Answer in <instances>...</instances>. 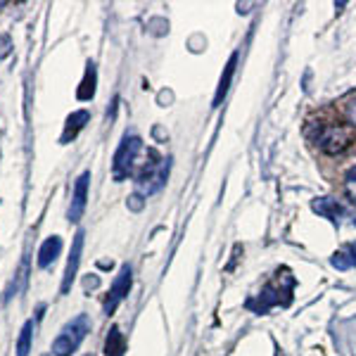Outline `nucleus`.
Here are the masks:
<instances>
[{"label": "nucleus", "mask_w": 356, "mask_h": 356, "mask_svg": "<svg viewBox=\"0 0 356 356\" xmlns=\"http://www.w3.org/2000/svg\"><path fill=\"white\" fill-rule=\"evenodd\" d=\"M90 333V318L86 314H79L76 318H71L62 328V333L55 338L53 342V354L55 356H71L79 349V344L86 340V335Z\"/></svg>", "instance_id": "1"}, {"label": "nucleus", "mask_w": 356, "mask_h": 356, "mask_svg": "<svg viewBox=\"0 0 356 356\" xmlns=\"http://www.w3.org/2000/svg\"><path fill=\"white\" fill-rule=\"evenodd\" d=\"M140 150H142V140L136 138V136H131V138L126 136V138L121 140L119 150H116V155H114V178L116 181L134 174V166H136V160H138Z\"/></svg>", "instance_id": "2"}, {"label": "nucleus", "mask_w": 356, "mask_h": 356, "mask_svg": "<svg viewBox=\"0 0 356 356\" xmlns=\"http://www.w3.org/2000/svg\"><path fill=\"white\" fill-rule=\"evenodd\" d=\"M169 166H171V160H160V162L147 164L145 169H142L140 178H138V192L140 195H152V192L160 190V188L166 183Z\"/></svg>", "instance_id": "3"}, {"label": "nucleus", "mask_w": 356, "mask_h": 356, "mask_svg": "<svg viewBox=\"0 0 356 356\" xmlns=\"http://www.w3.org/2000/svg\"><path fill=\"white\" fill-rule=\"evenodd\" d=\"M349 142H352V131L344 129V126H328L318 136V147L325 155H340V152L347 150Z\"/></svg>", "instance_id": "4"}, {"label": "nucleus", "mask_w": 356, "mask_h": 356, "mask_svg": "<svg viewBox=\"0 0 356 356\" xmlns=\"http://www.w3.org/2000/svg\"><path fill=\"white\" fill-rule=\"evenodd\" d=\"M131 283H134V271H131V266L126 264V266H121L119 276H116L114 283H112L110 297H107V302H105V314H107V316H110V314H114L116 307H119V304L126 299V294H129V290H131Z\"/></svg>", "instance_id": "5"}, {"label": "nucleus", "mask_w": 356, "mask_h": 356, "mask_svg": "<svg viewBox=\"0 0 356 356\" xmlns=\"http://www.w3.org/2000/svg\"><path fill=\"white\" fill-rule=\"evenodd\" d=\"M88 186H90V171H84L74 183V195H71V205H69V221H79L86 212V202H88Z\"/></svg>", "instance_id": "6"}, {"label": "nucleus", "mask_w": 356, "mask_h": 356, "mask_svg": "<svg viewBox=\"0 0 356 356\" xmlns=\"http://www.w3.org/2000/svg\"><path fill=\"white\" fill-rule=\"evenodd\" d=\"M84 238H86L84 231H79L74 236V245H71V252H69V259H67V268H64L62 288H60V292H62V294H69L71 283H74V278H76V271H79L81 252H84Z\"/></svg>", "instance_id": "7"}, {"label": "nucleus", "mask_w": 356, "mask_h": 356, "mask_svg": "<svg viewBox=\"0 0 356 356\" xmlns=\"http://www.w3.org/2000/svg\"><path fill=\"white\" fill-rule=\"evenodd\" d=\"M238 58H240V55L233 53L231 60H228V64H226V69H223L221 81H218V88H216V95H214V107H221L223 98H226L228 90H231V81H233V74H236V67H238Z\"/></svg>", "instance_id": "8"}, {"label": "nucleus", "mask_w": 356, "mask_h": 356, "mask_svg": "<svg viewBox=\"0 0 356 356\" xmlns=\"http://www.w3.org/2000/svg\"><path fill=\"white\" fill-rule=\"evenodd\" d=\"M312 209L318 214V216L328 218V221H333L335 226L340 223V216H342V207L338 205V202L333 200V197H316V200L312 202Z\"/></svg>", "instance_id": "9"}, {"label": "nucleus", "mask_w": 356, "mask_h": 356, "mask_svg": "<svg viewBox=\"0 0 356 356\" xmlns=\"http://www.w3.org/2000/svg\"><path fill=\"white\" fill-rule=\"evenodd\" d=\"M60 252H62V238L60 236H53L48 238V240L40 245L38 249V266L40 268H48L50 264L55 262V259L60 257Z\"/></svg>", "instance_id": "10"}, {"label": "nucleus", "mask_w": 356, "mask_h": 356, "mask_svg": "<svg viewBox=\"0 0 356 356\" xmlns=\"http://www.w3.org/2000/svg\"><path fill=\"white\" fill-rule=\"evenodd\" d=\"M90 121V112L88 110H79L74 112V114L67 116V124H64V134H62V142H69V138H76V134H79L81 129H84L86 124Z\"/></svg>", "instance_id": "11"}, {"label": "nucleus", "mask_w": 356, "mask_h": 356, "mask_svg": "<svg viewBox=\"0 0 356 356\" xmlns=\"http://www.w3.org/2000/svg\"><path fill=\"white\" fill-rule=\"evenodd\" d=\"M95 81H98V71H95L93 62H88V67H86V76H84V81H81V88H79V100H93Z\"/></svg>", "instance_id": "12"}, {"label": "nucleus", "mask_w": 356, "mask_h": 356, "mask_svg": "<svg viewBox=\"0 0 356 356\" xmlns=\"http://www.w3.org/2000/svg\"><path fill=\"white\" fill-rule=\"evenodd\" d=\"M105 354L107 356H121L124 354V335L119 328H112L105 340Z\"/></svg>", "instance_id": "13"}, {"label": "nucleus", "mask_w": 356, "mask_h": 356, "mask_svg": "<svg viewBox=\"0 0 356 356\" xmlns=\"http://www.w3.org/2000/svg\"><path fill=\"white\" fill-rule=\"evenodd\" d=\"M31 330H34V320H27L17 340V356H29V352H31V338H34Z\"/></svg>", "instance_id": "14"}, {"label": "nucleus", "mask_w": 356, "mask_h": 356, "mask_svg": "<svg viewBox=\"0 0 356 356\" xmlns=\"http://www.w3.org/2000/svg\"><path fill=\"white\" fill-rule=\"evenodd\" d=\"M259 302H262L259 304V314H262V312H266L268 307H273V304L281 302V297H276V290L268 285V288H264V292L259 294Z\"/></svg>", "instance_id": "15"}, {"label": "nucleus", "mask_w": 356, "mask_h": 356, "mask_svg": "<svg viewBox=\"0 0 356 356\" xmlns=\"http://www.w3.org/2000/svg\"><path fill=\"white\" fill-rule=\"evenodd\" d=\"M344 192H347V197L356 205V166L344 174Z\"/></svg>", "instance_id": "16"}, {"label": "nucleus", "mask_w": 356, "mask_h": 356, "mask_svg": "<svg viewBox=\"0 0 356 356\" xmlns=\"http://www.w3.org/2000/svg\"><path fill=\"white\" fill-rule=\"evenodd\" d=\"M344 114H347L349 124H354V126H356V98H354V100H349V103H347V107H344Z\"/></svg>", "instance_id": "17"}, {"label": "nucleus", "mask_w": 356, "mask_h": 356, "mask_svg": "<svg viewBox=\"0 0 356 356\" xmlns=\"http://www.w3.org/2000/svg\"><path fill=\"white\" fill-rule=\"evenodd\" d=\"M344 254H347V259L352 262V268L356 266V242H352V245L344 247Z\"/></svg>", "instance_id": "18"}, {"label": "nucleus", "mask_w": 356, "mask_h": 356, "mask_svg": "<svg viewBox=\"0 0 356 356\" xmlns=\"http://www.w3.org/2000/svg\"><path fill=\"white\" fill-rule=\"evenodd\" d=\"M0 8H5V3H3V0H0Z\"/></svg>", "instance_id": "19"}]
</instances>
